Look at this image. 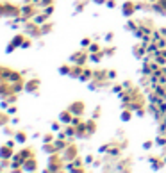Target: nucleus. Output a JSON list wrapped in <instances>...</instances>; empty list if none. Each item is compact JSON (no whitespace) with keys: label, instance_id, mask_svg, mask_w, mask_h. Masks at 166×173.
<instances>
[{"label":"nucleus","instance_id":"f257e3e1","mask_svg":"<svg viewBox=\"0 0 166 173\" xmlns=\"http://www.w3.org/2000/svg\"><path fill=\"white\" fill-rule=\"evenodd\" d=\"M154 89H155V95H157V96L164 98V95H166V93H164V89H163V88H159V86H155Z\"/></svg>","mask_w":166,"mask_h":173},{"label":"nucleus","instance_id":"f03ea898","mask_svg":"<svg viewBox=\"0 0 166 173\" xmlns=\"http://www.w3.org/2000/svg\"><path fill=\"white\" fill-rule=\"evenodd\" d=\"M164 100H166V95H164Z\"/></svg>","mask_w":166,"mask_h":173}]
</instances>
